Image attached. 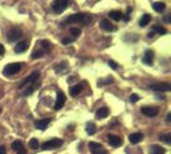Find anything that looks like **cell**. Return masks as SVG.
Here are the masks:
<instances>
[{"instance_id": "1", "label": "cell", "mask_w": 171, "mask_h": 154, "mask_svg": "<svg viewBox=\"0 0 171 154\" xmlns=\"http://www.w3.org/2000/svg\"><path fill=\"white\" fill-rule=\"evenodd\" d=\"M91 22V15L88 13H75L68 15L67 18L61 23V26L71 24V23H81V24H89Z\"/></svg>"}, {"instance_id": "2", "label": "cell", "mask_w": 171, "mask_h": 154, "mask_svg": "<svg viewBox=\"0 0 171 154\" xmlns=\"http://www.w3.org/2000/svg\"><path fill=\"white\" fill-rule=\"evenodd\" d=\"M36 46H37L36 50L31 54L32 59H37V58L44 57L46 53H49V51L53 49V44L50 41H48V40H39L36 42Z\"/></svg>"}, {"instance_id": "3", "label": "cell", "mask_w": 171, "mask_h": 154, "mask_svg": "<svg viewBox=\"0 0 171 154\" xmlns=\"http://www.w3.org/2000/svg\"><path fill=\"white\" fill-rule=\"evenodd\" d=\"M70 4H71V0H54L52 3V8L55 13L59 14V13H63Z\"/></svg>"}, {"instance_id": "4", "label": "cell", "mask_w": 171, "mask_h": 154, "mask_svg": "<svg viewBox=\"0 0 171 154\" xmlns=\"http://www.w3.org/2000/svg\"><path fill=\"white\" fill-rule=\"evenodd\" d=\"M22 63H9V64H7L4 67V70H3V75L4 76H13V75H17L20 71H21V68H22Z\"/></svg>"}, {"instance_id": "5", "label": "cell", "mask_w": 171, "mask_h": 154, "mask_svg": "<svg viewBox=\"0 0 171 154\" xmlns=\"http://www.w3.org/2000/svg\"><path fill=\"white\" fill-rule=\"evenodd\" d=\"M39 77H40V72H39V71L32 72L26 80H23V81L20 83V89H24L26 86H32V85H35V82L39 80Z\"/></svg>"}, {"instance_id": "6", "label": "cell", "mask_w": 171, "mask_h": 154, "mask_svg": "<svg viewBox=\"0 0 171 154\" xmlns=\"http://www.w3.org/2000/svg\"><path fill=\"white\" fill-rule=\"evenodd\" d=\"M62 144H63V141L61 139H50V140H48V141L41 144V149H44V150L57 149L58 147H61Z\"/></svg>"}, {"instance_id": "7", "label": "cell", "mask_w": 171, "mask_h": 154, "mask_svg": "<svg viewBox=\"0 0 171 154\" xmlns=\"http://www.w3.org/2000/svg\"><path fill=\"white\" fill-rule=\"evenodd\" d=\"M7 36H8V41H9V42H14V41L20 40V39L23 36V32H22L21 28L14 27V28L9 30V32H8Z\"/></svg>"}, {"instance_id": "8", "label": "cell", "mask_w": 171, "mask_h": 154, "mask_svg": "<svg viewBox=\"0 0 171 154\" xmlns=\"http://www.w3.org/2000/svg\"><path fill=\"white\" fill-rule=\"evenodd\" d=\"M64 103H66V95H64V92L62 90H58L57 91V100H55V104H54V109L55 110L62 109L63 105H64Z\"/></svg>"}, {"instance_id": "9", "label": "cell", "mask_w": 171, "mask_h": 154, "mask_svg": "<svg viewBox=\"0 0 171 154\" xmlns=\"http://www.w3.org/2000/svg\"><path fill=\"white\" fill-rule=\"evenodd\" d=\"M89 149L93 154H107L106 149L103 148V145L99 144V143H94V141H90L89 143Z\"/></svg>"}, {"instance_id": "10", "label": "cell", "mask_w": 171, "mask_h": 154, "mask_svg": "<svg viewBox=\"0 0 171 154\" xmlns=\"http://www.w3.org/2000/svg\"><path fill=\"white\" fill-rule=\"evenodd\" d=\"M151 90L155 91H170L171 90V85L166 83V82H161V83H153L149 86Z\"/></svg>"}, {"instance_id": "11", "label": "cell", "mask_w": 171, "mask_h": 154, "mask_svg": "<svg viewBox=\"0 0 171 154\" xmlns=\"http://www.w3.org/2000/svg\"><path fill=\"white\" fill-rule=\"evenodd\" d=\"M107 141L109 143V145H112V147H115V148L120 147V145H122L121 138H120V136H117V135H112V134H109L107 136Z\"/></svg>"}, {"instance_id": "12", "label": "cell", "mask_w": 171, "mask_h": 154, "mask_svg": "<svg viewBox=\"0 0 171 154\" xmlns=\"http://www.w3.org/2000/svg\"><path fill=\"white\" fill-rule=\"evenodd\" d=\"M12 149L17 154H26V148H24V145L20 140H15V141L12 143Z\"/></svg>"}, {"instance_id": "13", "label": "cell", "mask_w": 171, "mask_h": 154, "mask_svg": "<svg viewBox=\"0 0 171 154\" xmlns=\"http://www.w3.org/2000/svg\"><path fill=\"white\" fill-rule=\"evenodd\" d=\"M142 113L147 117H155L158 114V108L157 107H143Z\"/></svg>"}, {"instance_id": "14", "label": "cell", "mask_w": 171, "mask_h": 154, "mask_svg": "<svg viewBox=\"0 0 171 154\" xmlns=\"http://www.w3.org/2000/svg\"><path fill=\"white\" fill-rule=\"evenodd\" d=\"M153 59H155V53H153V50L148 49L144 51V57H143V63L148 64V66H152L153 64Z\"/></svg>"}, {"instance_id": "15", "label": "cell", "mask_w": 171, "mask_h": 154, "mask_svg": "<svg viewBox=\"0 0 171 154\" xmlns=\"http://www.w3.org/2000/svg\"><path fill=\"white\" fill-rule=\"evenodd\" d=\"M100 27L103 28L104 31H107V32H115L117 30L116 26L113 23H111L108 19H102L100 21Z\"/></svg>"}, {"instance_id": "16", "label": "cell", "mask_w": 171, "mask_h": 154, "mask_svg": "<svg viewBox=\"0 0 171 154\" xmlns=\"http://www.w3.org/2000/svg\"><path fill=\"white\" fill-rule=\"evenodd\" d=\"M50 121H52L50 118H42V119H39V121L35 122V126H36V128H39V130L44 131L45 128L48 127V125L50 123Z\"/></svg>"}, {"instance_id": "17", "label": "cell", "mask_w": 171, "mask_h": 154, "mask_svg": "<svg viewBox=\"0 0 171 154\" xmlns=\"http://www.w3.org/2000/svg\"><path fill=\"white\" fill-rule=\"evenodd\" d=\"M143 138H144V135H143L142 132L130 134V135H129V141H130L131 144H138V143H140V141L143 140Z\"/></svg>"}, {"instance_id": "18", "label": "cell", "mask_w": 171, "mask_h": 154, "mask_svg": "<svg viewBox=\"0 0 171 154\" xmlns=\"http://www.w3.org/2000/svg\"><path fill=\"white\" fill-rule=\"evenodd\" d=\"M27 46H28V42L27 41H21L17 44V46L14 48V51L17 54H20V53H23V51H26L27 50Z\"/></svg>"}, {"instance_id": "19", "label": "cell", "mask_w": 171, "mask_h": 154, "mask_svg": "<svg viewBox=\"0 0 171 154\" xmlns=\"http://www.w3.org/2000/svg\"><path fill=\"white\" fill-rule=\"evenodd\" d=\"M166 149L160 147V145H151L149 148V154H165Z\"/></svg>"}, {"instance_id": "20", "label": "cell", "mask_w": 171, "mask_h": 154, "mask_svg": "<svg viewBox=\"0 0 171 154\" xmlns=\"http://www.w3.org/2000/svg\"><path fill=\"white\" fill-rule=\"evenodd\" d=\"M82 86H84V83H77V85H75V86H72L70 89V94L72 96H77L82 91Z\"/></svg>"}, {"instance_id": "21", "label": "cell", "mask_w": 171, "mask_h": 154, "mask_svg": "<svg viewBox=\"0 0 171 154\" xmlns=\"http://www.w3.org/2000/svg\"><path fill=\"white\" fill-rule=\"evenodd\" d=\"M108 113H109L108 108L107 107H102V108L98 109V112H97V118L98 119H103V118H106L108 116Z\"/></svg>"}, {"instance_id": "22", "label": "cell", "mask_w": 171, "mask_h": 154, "mask_svg": "<svg viewBox=\"0 0 171 154\" xmlns=\"http://www.w3.org/2000/svg\"><path fill=\"white\" fill-rule=\"evenodd\" d=\"M108 15H109L111 19H113V21H116V22H118V21L122 19V13L120 12V11H112V12H109Z\"/></svg>"}, {"instance_id": "23", "label": "cell", "mask_w": 171, "mask_h": 154, "mask_svg": "<svg viewBox=\"0 0 171 154\" xmlns=\"http://www.w3.org/2000/svg\"><path fill=\"white\" fill-rule=\"evenodd\" d=\"M151 19H152L151 14H144V15H142V18L139 19V26H140V27H145V26H147L151 22Z\"/></svg>"}, {"instance_id": "24", "label": "cell", "mask_w": 171, "mask_h": 154, "mask_svg": "<svg viewBox=\"0 0 171 154\" xmlns=\"http://www.w3.org/2000/svg\"><path fill=\"white\" fill-rule=\"evenodd\" d=\"M153 9H155L156 12H158V13H161V12H164L166 9V5L162 2H156L155 4H153Z\"/></svg>"}, {"instance_id": "25", "label": "cell", "mask_w": 171, "mask_h": 154, "mask_svg": "<svg viewBox=\"0 0 171 154\" xmlns=\"http://www.w3.org/2000/svg\"><path fill=\"white\" fill-rule=\"evenodd\" d=\"M95 131H97V126H95V123L89 122V123L86 125V132H88L89 135H94V134H95Z\"/></svg>"}, {"instance_id": "26", "label": "cell", "mask_w": 171, "mask_h": 154, "mask_svg": "<svg viewBox=\"0 0 171 154\" xmlns=\"http://www.w3.org/2000/svg\"><path fill=\"white\" fill-rule=\"evenodd\" d=\"M152 31L153 32H157V33H160V35H164V33H166L167 31H166V28H164V27H161V26H158V24H155L152 27Z\"/></svg>"}, {"instance_id": "27", "label": "cell", "mask_w": 171, "mask_h": 154, "mask_svg": "<svg viewBox=\"0 0 171 154\" xmlns=\"http://www.w3.org/2000/svg\"><path fill=\"white\" fill-rule=\"evenodd\" d=\"M160 140H162L166 144H171V135L170 134H161L160 135Z\"/></svg>"}, {"instance_id": "28", "label": "cell", "mask_w": 171, "mask_h": 154, "mask_svg": "<svg viewBox=\"0 0 171 154\" xmlns=\"http://www.w3.org/2000/svg\"><path fill=\"white\" fill-rule=\"evenodd\" d=\"M28 147L31 148V149H37L39 148V141H37V139H31L30 141H28Z\"/></svg>"}, {"instance_id": "29", "label": "cell", "mask_w": 171, "mask_h": 154, "mask_svg": "<svg viewBox=\"0 0 171 154\" xmlns=\"http://www.w3.org/2000/svg\"><path fill=\"white\" fill-rule=\"evenodd\" d=\"M70 32H71V35H72V36L76 37V36H79L80 33H81V30L77 28V27H71V28H70Z\"/></svg>"}, {"instance_id": "30", "label": "cell", "mask_w": 171, "mask_h": 154, "mask_svg": "<svg viewBox=\"0 0 171 154\" xmlns=\"http://www.w3.org/2000/svg\"><path fill=\"white\" fill-rule=\"evenodd\" d=\"M73 41H75V39H73V37H64V39H62V44L68 45V44H72Z\"/></svg>"}, {"instance_id": "31", "label": "cell", "mask_w": 171, "mask_h": 154, "mask_svg": "<svg viewBox=\"0 0 171 154\" xmlns=\"http://www.w3.org/2000/svg\"><path fill=\"white\" fill-rule=\"evenodd\" d=\"M111 82H113V79L109 76V77H107L104 81H98V85H99V86H102V85H104V83H111Z\"/></svg>"}, {"instance_id": "32", "label": "cell", "mask_w": 171, "mask_h": 154, "mask_svg": "<svg viewBox=\"0 0 171 154\" xmlns=\"http://www.w3.org/2000/svg\"><path fill=\"white\" fill-rule=\"evenodd\" d=\"M129 99H130L131 103H136V101L139 100V95H138V94H131Z\"/></svg>"}, {"instance_id": "33", "label": "cell", "mask_w": 171, "mask_h": 154, "mask_svg": "<svg viewBox=\"0 0 171 154\" xmlns=\"http://www.w3.org/2000/svg\"><path fill=\"white\" fill-rule=\"evenodd\" d=\"M130 13H131V8H127V13H126V15L122 17V19H124L125 22H129V19H130Z\"/></svg>"}, {"instance_id": "34", "label": "cell", "mask_w": 171, "mask_h": 154, "mask_svg": "<svg viewBox=\"0 0 171 154\" xmlns=\"http://www.w3.org/2000/svg\"><path fill=\"white\" fill-rule=\"evenodd\" d=\"M108 66L112 68V70H117V67H118V64L116 62H113V61H108Z\"/></svg>"}, {"instance_id": "35", "label": "cell", "mask_w": 171, "mask_h": 154, "mask_svg": "<svg viewBox=\"0 0 171 154\" xmlns=\"http://www.w3.org/2000/svg\"><path fill=\"white\" fill-rule=\"evenodd\" d=\"M7 153V148L4 145H0V154H5Z\"/></svg>"}, {"instance_id": "36", "label": "cell", "mask_w": 171, "mask_h": 154, "mask_svg": "<svg viewBox=\"0 0 171 154\" xmlns=\"http://www.w3.org/2000/svg\"><path fill=\"white\" fill-rule=\"evenodd\" d=\"M4 51H5V49H4V46L0 44V55H3L4 54Z\"/></svg>"}, {"instance_id": "37", "label": "cell", "mask_w": 171, "mask_h": 154, "mask_svg": "<svg viewBox=\"0 0 171 154\" xmlns=\"http://www.w3.org/2000/svg\"><path fill=\"white\" fill-rule=\"evenodd\" d=\"M166 121H167V122H171V113H169V114H167V117H166Z\"/></svg>"}, {"instance_id": "38", "label": "cell", "mask_w": 171, "mask_h": 154, "mask_svg": "<svg viewBox=\"0 0 171 154\" xmlns=\"http://www.w3.org/2000/svg\"><path fill=\"white\" fill-rule=\"evenodd\" d=\"M153 35H155V32H153V31H151V32L148 33V37H153Z\"/></svg>"}, {"instance_id": "39", "label": "cell", "mask_w": 171, "mask_h": 154, "mask_svg": "<svg viewBox=\"0 0 171 154\" xmlns=\"http://www.w3.org/2000/svg\"><path fill=\"white\" fill-rule=\"evenodd\" d=\"M165 21H166V22H170V15H166V17H165Z\"/></svg>"}, {"instance_id": "40", "label": "cell", "mask_w": 171, "mask_h": 154, "mask_svg": "<svg viewBox=\"0 0 171 154\" xmlns=\"http://www.w3.org/2000/svg\"><path fill=\"white\" fill-rule=\"evenodd\" d=\"M0 112H2V108H0Z\"/></svg>"}]
</instances>
